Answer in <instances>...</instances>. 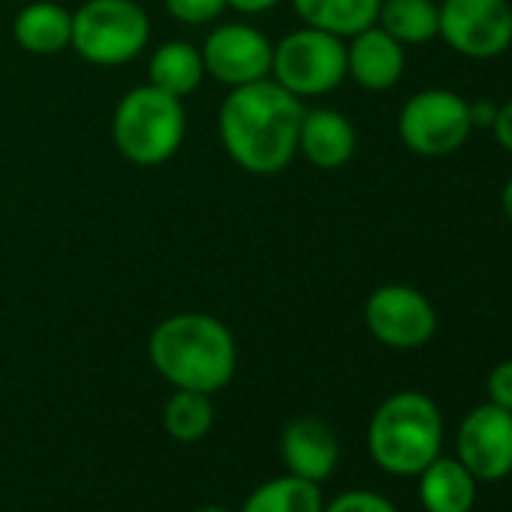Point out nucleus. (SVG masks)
I'll list each match as a JSON object with an SVG mask.
<instances>
[{"instance_id":"nucleus-19","label":"nucleus","mask_w":512,"mask_h":512,"mask_svg":"<svg viewBox=\"0 0 512 512\" xmlns=\"http://www.w3.org/2000/svg\"><path fill=\"white\" fill-rule=\"evenodd\" d=\"M326 500L317 482L284 473L256 485L238 512H323Z\"/></svg>"},{"instance_id":"nucleus-12","label":"nucleus","mask_w":512,"mask_h":512,"mask_svg":"<svg viewBox=\"0 0 512 512\" xmlns=\"http://www.w3.org/2000/svg\"><path fill=\"white\" fill-rule=\"evenodd\" d=\"M281 461L287 473L323 485L341 461V443L323 419L293 416L281 431Z\"/></svg>"},{"instance_id":"nucleus-10","label":"nucleus","mask_w":512,"mask_h":512,"mask_svg":"<svg viewBox=\"0 0 512 512\" xmlns=\"http://www.w3.org/2000/svg\"><path fill=\"white\" fill-rule=\"evenodd\" d=\"M205 76L226 88H241L272 76L275 43L253 25L226 22L208 31L199 46Z\"/></svg>"},{"instance_id":"nucleus-13","label":"nucleus","mask_w":512,"mask_h":512,"mask_svg":"<svg viewBox=\"0 0 512 512\" xmlns=\"http://www.w3.org/2000/svg\"><path fill=\"white\" fill-rule=\"evenodd\" d=\"M407 70V49L383 28L371 25L347 40V79L362 91H392Z\"/></svg>"},{"instance_id":"nucleus-16","label":"nucleus","mask_w":512,"mask_h":512,"mask_svg":"<svg viewBox=\"0 0 512 512\" xmlns=\"http://www.w3.org/2000/svg\"><path fill=\"white\" fill-rule=\"evenodd\" d=\"M419 503L425 512H470L476 503V479L458 458L437 455L419 473Z\"/></svg>"},{"instance_id":"nucleus-7","label":"nucleus","mask_w":512,"mask_h":512,"mask_svg":"<svg viewBox=\"0 0 512 512\" xmlns=\"http://www.w3.org/2000/svg\"><path fill=\"white\" fill-rule=\"evenodd\" d=\"M473 133L470 103L449 88L416 91L398 112V136L419 157H449Z\"/></svg>"},{"instance_id":"nucleus-17","label":"nucleus","mask_w":512,"mask_h":512,"mask_svg":"<svg viewBox=\"0 0 512 512\" xmlns=\"http://www.w3.org/2000/svg\"><path fill=\"white\" fill-rule=\"evenodd\" d=\"M202 52L190 40H166L148 58V85L184 100L199 91L205 82Z\"/></svg>"},{"instance_id":"nucleus-26","label":"nucleus","mask_w":512,"mask_h":512,"mask_svg":"<svg viewBox=\"0 0 512 512\" xmlns=\"http://www.w3.org/2000/svg\"><path fill=\"white\" fill-rule=\"evenodd\" d=\"M284 0H226V7L241 13V16H263L269 10H275Z\"/></svg>"},{"instance_id":"nucleus-28","label":"nucleus","mask_w":512,"mask_h":512,"mask_svg":"<svg viewBox=\"0 0 512 512\" xmlns=\"http://www.w3.org/2000/svg\"><path fill=\"white\" fill-rule=\"evenodd\" d=\"M193 512H229V509H223V506H199Z\"/></svg>"},{"instance_id":"nucleus-22","label":"nucleus","mask_w":512,"mask_h":512,"mask_svg":"<svg viewBox=\"0 0 512 512\" xmlns=\"http://www.w3.org/2000/svg\"><path fill=\"white\" fill-rule=\"evenodd\" d=\"M163 10L187 28H202V25H214L229 7L226 0H163Z\"/></svg>"},{"instance_id":"nucleus-5","label":"nucleus","mask_w":512,"mask_h":512,"mask_svg":"<svg viewBox=\"0 0 512 512\" xmlns=\"http://www.w3.org/2000/svg\"><path fill=\"white\" fill-rule=\"evenodd\" d=\"M151 40V19L136 0H85L73 13L70 49L94 67H124Z\"/></svg>"},{"instance_id":"nucleus-27","label":"nucleus","mask_w":512,"mask_h":512,"mask_svg":"<svg viewBox=\"0 0 512 512\" xmlns=\"http://www.w3.org/2000/svg\"><path fill=\"white\" fill-rule=\"evenodd\" d=\"M500 208H503L506 220L512 223V175L506 178V184H503V190H500Z\"/></svg>"},{"instance_id":"nucleus-18","label":"nucleus","mask_w":512,"mask_h":512,"mask_svg":"<svg viewBox=\"0 0 512 512\" xmlns=\"http://www.w3.org/2000/svg\"><path fill=\"white\" fill-rule=\"evenodd\" d=\"M383 0H293V10L305 28L335 34L341 40L377 25Z\"/></svg>"},{"instance_id":"nucleus-15","label":"nucleus","mask_w":512,"mask_h":512,"mask_svg":"<svg viewBox=\"0 0 512 512\" xmlns=\"http://www.w3.org/2000/svg\"><path fill=\"white\" fill-rule=\"evenodd\" d=\"M13 40L22 52L37 58H52L73 43V13L55 0H34L22 7L13 22Z\"/></svg>"},{"instance_id":"nucleus-9","label":"nucleus","mask_w":512,"mask_h":512,"mask_svg":"<svg viewBox=\"0 0 512 512\" xmlns=\"http://www.w3.org/2000/svg\"><path fill=\"white\" fill-rule=\"evenodd\" d=\"M365 329L389 350H419L437 335L431 299L410 284H383L365 299Z\"/></svg>"},{"instance_id":"nucleus-11","label":"nucleus","mask_w":512,"mask_h":512,"mask_svg":"<svg viewBox=\"0 0 512 512\" xmlns=\"http://www.w3.org/2000/svg\"><path fill=\"white\" fill-rule=\"evenodd\" d=\"M458 461L476 482H497L512 473V413L485 401L473 407L455 434Z\"/></svg>"},{"instance_id":"nucleus-14","label":"nucleus","mask_w":512,"mask_h":512,"mask_svg":"<svg viewBox=\"0 0 512 512\" xmlns=\"http://www.w3.org/2000/svg\"><path fill=\"white\" fill-rule=\"evenodd\" d=\"M356 127L353 121L329 106H305L302 124H299V154L323 169V172H335L341 166H347L356 154Z\"/></svg>"},{"instance_id":"nucleus-3","label":"nucleus","mask_w":512,"mask_h":512,"mask_svg":"<svg viewBox=\"0 0 512 512\" xmlns=\"http://www.w3.org/2000/svg\"><path fill=\"white\" fill-rule=\"evenodd\" d=\"M443 449L440 407L416 389H401L377 404L368 422V452L389 476H419Z\"/></svg>"},{"instance_id":"nucleus-25","label":"nucleus","mask_w":512,"mask_h":512,"mask_svg":"<svg viewBox=\"0 0 512 512\" xmlns=\"http://www.w3.org/2000/svg\"><path fill=\"white\" fill-rule=\"evenodd\" d=\"M491 133H494L497 145L512 154V97L497 106L494 121H491Z\"/></svg>"},{"instance_id":"nucleus-1","label":"nucleus","mask_w":512,"mask_h":512,"mask_svg":"<svg viewBox=\"0 0 512 512\" xmlns=\"http://www.w3.org/2000/svg\"><path fill=\"white\" fill-rule=\"evenodd\" d=\"M305 100L272 76L229 88L217 112V136L229 160L250 175H278L299 157Z\"/></svg>"},{"instance_id":"nucleus-21","label":"nucleus","mask_w":512,"mask_h":512,"mask_svg":"<svg viewBox=\"0 0 512 512\" xmlns=\"http://www.w3.org/2000/svg\"><path fill=\"white\" fill-rule=\"evenodd\" d=\"M214 401L205 392H190V389H175L160 413L163 431L178 440V443H196L202 437H208V431L214 428Z\"/></svg>"},{"instance_id":"nucleus-6","label":"nucleus","mask_w":512,"mask_h":512,"mask_svg":"<svg viewBox=\"0 0 512 512\" xmlns=\"http://www.w3.org/2000/svg\"><path fill=\"white\" fill-rule=\"evenodd\" d=\"M272 79L299 100L332 94L347 79V40L305 25L290 31L275 43Z\"/></svg>"},{"instance_id":"nucleus-2","label":"nucleus","mask_w":512,"mask_h":512,"mask_svg":"<svg viewBox=\"0 0 512 512\" xmlns=\"http://www.w3.org/2000/svg\"><path fill=\"white\" fill-rule=\"evenodd\" d=\"M148 359L172 389L217 395L235 377L238 344L223 320L202 311H181L154 326Z\"/></svg>"},{"instance_id":"nucleus-24","label":"nucleus","mask_w":512,"mask_h":512,"mask_svg":"<svg viewBox=\"0 0 512 512\" xmlns=\"http://www.w3.org/2000/svg\"><path fill=\"white\" fill-rule=\"evenodd\" d=\"M488 401L512 413V359H503L491 368L488 383H485Z\"/></svg>"},{"instance_id":"nucleus-8","label":"nucleus","mask_w":512,"mask_h":512,"mask_svg":"<svg viewBox=\"0 0 512 512\" xmlns=\"http://www.w3.org/2000/svg\"><path fill=\"white\" fill-rule=\"evenodd\" d=\"M437 37L467 61H494L512 46L509 0H440Z\"/></svg>"},{"instance_id":"nucleus-20","label":"nucleus","mask_w":512,"mask_h":512,"mask_svg":"<svg viewBox=\"0 0 512 512\" xmlns=\"http://www.w3.org/2000/svg\"><path fill=\"white\" fill-rule=\"evenodd\" d=\"M377 28L395 37L404 49L425 46L437 40L440 7L437 0H383L377 13Z\"/></svg>"},{"instance_id":"nucleus-23","label":"nucleus","mask_w":512,"mask_h":512,"mask_svg":"<svg viewBox=\"0 0 512 512\" xmlns=\"http://www.w3.org/2000/svg\"><path fill=\"white\" fill-rule=\"evenodd\" d=\"M323 512H398V506L383 497L380 491H371V488H350V491H341L338 497H332Z\"/></svg>"},{"instance_id":"nucleus-4","label":"nucleus","mask_w":512,"mask_h":512,"mask_svg":"<svg viewBox=\"0 0 512 512\" xmlns=\"http://www.w3.org/2000/svg\"><path fill=\"white\" fill-rule=\"evenodd\" d=\"M187 133L184 100L154 88H130L112 112V142L133 166H163L172 160Z\"/></svg>"}]
</instances>
